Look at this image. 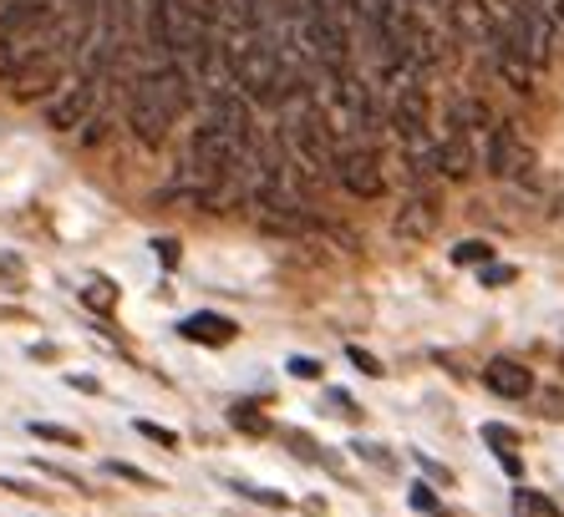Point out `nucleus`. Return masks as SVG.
<instances>
[{"mask_svg": "<svg viewBox=\"0 0 564 517\" xmlns=\"http://www.w3.org/2000/svg\"><path fill=\"white\" fill-rule=\"evenodd\" d=\"M194 81L178 66H138L128 77V128L143 147L169 143L173 122L194 107Z\"/></svg>", "mask_w": 564, "mask_h": 517, "instance_id": "1", "label": "nucleus"}, {"mask_svg": "<svg viewBox=\"0 0 564 517\" xmlns=\"http://www.w3.org/2000/svg\"><path fill=\"white\" fill-rule=\"evenodd\" d=\"M138 56V6L132 0H97L93 15V36H87V52H82L77 72L93 81H112L122 77Z\"/></svg>", "mask_w": 564, "mask_h": 517, "instance_id": "2", "label": "nucleus"}, {"mask_svg": "<svg viewBox=\"0 0 564 517\" xmlns=\"http://www.w3.org/2000/svg\"><path fill=\"white\" fill-rule=\"evenodd\" d=\"M97 102H102V81L93 77H66L62 87H56V97L46 102V122H52L56 132H77V128H93L97 117Z\"/></svg>", "mask_w": 564, "mask_h": 517, "instance_id": "3", "label": "nucleus"}, {"mask_svg": "<svg viewBox=\"0 0 564 517\" xmlns=\"http://www.w3.org/2000/svg\"><path fill=\"white\" fill-rule=\"evenodd\" d=\"M336 183H341L351 198H381L387 178H381V153L377 143H351V147H336V163H330Z\"/></svg>", "mask_w": 564, "mask_h": 517, "instance_id": "4", "label": "nucleus"}, {"mask_svg": "<svg viewBox=\"0 0 564 517\" xmlns=\"http://www.w3.org/2000/svg\"><path fill=\"white\" fill-rule=\"evenodd\" d=\"M484 163L494 178H519V173L534 168V147L524 143V132L513 128V122H494L484 143Z\"/></svg>", "mask_w": 564, "mask_h": 517, "instance_id": "5", "label": "nucleus"}, {"mask_svg": "<svg viewBox=\"0 0 564 517\" xmlns=\"http://www.w3.org/2000/svg\"><path fill=\"white\" fill-rule=\"evenodd\" d=\"M443 15H447V31L463 41H478L484 52L499 46V11L488 0H443Z\"/></svg>", "mask_w": 564, "mask_h": 517, "instance_id": "6", "label": "nucleus"}, {"mask_svg": "<svg viewBox=\"0 0 564 517\" xmlns=\"http://www.w3.org/2000/svg\"><path fill=\"white\" fill-rule=\"evenodd\" d=\"M433 229H437V198L427 194V188H412V198L392 219V233L397 239H427Z\"/></svg>", "mask_w": 564, "mask_h": 517, "instance_id": "7", "label": "nucleus"}, {"mask_svg": "<svg viewBox=\"0 0 564 517\" xmlns=\"http://www.w3.org/2000/svg\"><path fill=\"white\" fill-rule=\"evenodd\" d=\"M484 386L494 391V396H503V402H524L529 391H534V375H529V365L499 355V361L484 365Z\"/></svg>", "mask_w": 564, "mask_h": 517, "instance_id": "8", "label": "nucleus"}, {"mask_svg": "<svg viewBox=\"0 0 564 517\" xmlns=\"http://www.w3.org/2000/svg\"><path fill=\"white\" fill-rule=\"evenodd\" d=\"M178 336L194 340V345H229V340L239 336V324L229 320V315H209V310H198V315H188V320L178 324Z\"/></svg>", "mask_w": 564, "mask_h": 517, "instance_id": "9", "label": "nucleus"}, {"mask_svg": "<svg viewBox=\"0 0 564 517\" xmlns=\"http://www.w3.org/2000/svg\"><path fill=\"white\" fill-rule=\"evenodd\" d=\"M513 517H560V507H554L544 492L519 487V492H513Z\"/></svg>", "mask_w": 564, "mask_h": 517, "instance_id": "10", "label": "nucleus"}, {"mask_svg": "<svg viewBox=\"0 0 564 517\" xmlns=\"http://www.w3.org/2000/svg\"><path fill=\"white\" fill-rule=\"evenodd\" d=\"M484 441H494V447H499L503 472H513V477H519V452H513L519 441H513V431H509V427H494V421H488V427H484Z\"/></svg>", "mask_w": 564, "mask_h": 517, "instance_id": "11", "label": "nucleus"}, {"mask_svg": "<svg viewBox=\"0 0 564 517\" xmlns=\"http://www.w3.org/2000/svg\"><path fill=\"white\" fill-rule=\"evenodd\" d=\"M453 264H478L484 270V264H494V244L488 239H468V244L453 249Z\"/></svg>", "mask_w": 564, "mask_h": 517, "instance_id": "12", "label": "nucleus"}, {"mask_svg": "<svg viewBox=\"0 0 564 517\" xmlns=\"http://www.w3.org/2000/svg\"><path fill=\"white\" fill-rule=\"evenodd\" d=\"M31 437H41V441H62V447H82V437H77V431L52 427V421H31Z\"/></svg>", "mask_w": 564, "mask_h": 517, "instance_id": "13", "label": "nucleus"}, {"mask_svg": "<svg viewBox=\"0 0 564 517\" xmlns=\"http://www.w3.org/2000/svg\"><path fill=\"white\" fill-rule=\"evenodd\" d=\"M229 421H235L239 431H254V437H264V431H270V421H264V416H254V406H235V411H229Z\"/></svg>", "mask_w": 564, "mask_h": 517, "instance_id": "14", "label": "nucleus"}, {"mask_svg": "<svg viewBox=\"0 0 564 517\" xmlns=\"http://www.w3.org/2000/svg\"><path fill=\"white\" fill-rule=\"evenodd\" d=\"M82 299H87L93 310H112V299H118V295H112V285H107V279H93V285H87V295H82Z\"/></svg>", "mask_w": 564, "mask_h": 517, "instance_id": "15", "label": "nucleus"}, {"mask_svg": "<svg viewBox=\"0 0 564 517\" xmlns=\"http://www.w3.org/2000/svg\"><path fill=\"white\" fill-rule=\"evenodd\" d=\"M346 355H351V365H361V375H371V381H381V375H387V371H381V361H377V355H367V350H361V345H351V350H346Z\"/></svg>", "mask_w": 564, "mask_h": 517, "instance_id": "16", "label": "nucleus"}, {"mask_svg": "<svg viewBox=\"0 0 564 517\" xmlns=\"http://www.w3.org/2000/svg\"><path fill=\"white\" fill-rule=\"evenodd\" d=\"M235 492H245V497H254L264 507H285V492H270V487H235Z\"/></svg>", "mask_w": 564, "mask_h": 517, "instance_id": "17", "label": "nucleus"}, {"mask_svg": "<svg viewBox=\"0 0 564 517\" xmlns=\"http://www.w3.org/2000/svg\"><path fill=\"white\" fill-rule=\"evenodd\" d=\"M412 507H422L427 517H443V503H437V497H433L427 487H412Z\"/></svg>", "mask_w": 564, "mask_h": 517, "instance_id": "18", "label": "nucleus"}, {"mask_svg": "<svg viewBox=\"0 0 564 517\" xmlns=\"http://www.w3.org/2000/svg\"><path fill=\"white\" fill-rule=\"evenodd\" d=\"M138 431H143L148 441H158V447H178V437H173L169 427H153V421H138Z\"/></svg>", "mask_w": 564, "mask_h": 517, "instance_id": "19", "label": "nucleus"}, {"mask_svg": "<svg viewBox=\"0 0 564 517\" xmlns=\"http://www.w3.org/2000/svg\"><path fill=\"white\" fill-rule=\"evenodd\" d=\"M478 279H484V285H509L513 270H509V264H484V270H478Z\"/></svg>", "mask_w": 564, "mask_h": 517, "instance_id": "20", "label": "nucleus"}, {"mask_svg": "<svg viewBox=\"0 0 564 517\" xmlns=\"http://www.w3.org/2000/svg\"><path fill=\"white\" fill-rule=\"evenodd\" d=\"M290 447H295V452H301L305 462H321V447H315L311 437H301V431H290Z\"/></svg>", "mask_w": 564, "mask_h": 517, "instance_id": "21", "label": "nucleus"}, {"mask_svg": "<svg viewBox=\"0 0 564 517\" xmlns=\"http://www.w3.org/2000/svg\"><path fill=\"white\" fill-rule=\"evenodd\" d=\"M290 375H301V381H321V365L305 361V355H295V361H290Z\"/></svg>", "mask_w": 564, "mask_h": 517, "instance_id": "22", "label": "nucleus"}, {"mask_svg": "<svg viewBox=\"0 0 564 517\" xmlns=\"http://www.w3.org/2000/svg\"><path fill=\"white\" fill-rule=\"evenodd\" d=\"M158 258H163V264H178V244H173V239H158Z\"/></svg>", "mask_w": 564, "mask_h": 517, "instance_id": "23", "label": "nucleus"}, {"mask_svg": "<svg viewBox=\"0 0 564 517\" xmlns=\"http://www.w3.org/2000/svg\"><path fill=\"white\" fill-rule=\"evenodd\" d=\"M356 452H361V457H371V462H377V466H387V472H392V457H387V452H381V447H356Z\"/></svg>", "mask_w": 564, "mask_h": 517, "instance_id": "24", "label": "nucleus"}, {"mask_svg": "<svg viewBox=\"0 0 564 517\" xmlns=\"http://www.w3.org/2000/svg\"><path fill=\"white\" fill-rule=\"evenodd\" d=\"M341 6H346V0H341Z\"/></svg>", "mask_w": 564, "mask_h": 517, "instance_id": "25", "label": "nucleus"}]
</instances>
